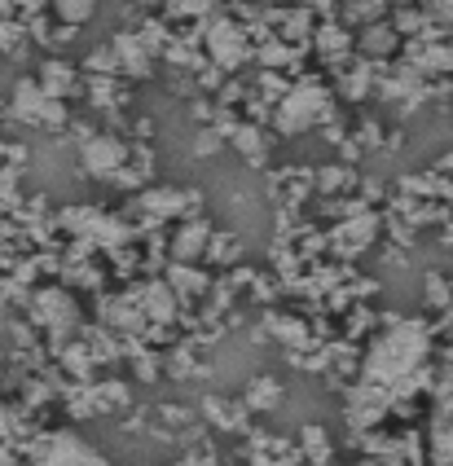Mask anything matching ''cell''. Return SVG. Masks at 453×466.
I'll use <instances>...</instances> for the list:
<instances>
[{"mask_svg":"<svg viewBox=\"0 0 453 466\" xmlns=\"http://www.w3.org/2000/svg\"><path fill=\"white\" fill-rule=\"evenodd\" d=\"M392 40H388V31H370V49H388Z\"/></svg>","mask_w":453,"mask_h":466,"instance_id":"cell-11","label":"cell"},{"mask_svg":"<svg viewBox=\"0 0 453 466\" xmlns=\"http://www.w3.org/2000/svg\"><path fill=\"white\" fill-rule=\"evenodd\" d=\"M212 57L220 66H238L242 57H247V45H242V31L229 23L212 26Z\"/></svg>","mask_w":453,"mask_h":466,"instance_id":"cell-6","label":"cell"},{"mask_svg":"<svg viewBox=\"0 0 453 466\" xmlns=\"http://www.w3.org/2000/svg\"><path fill=\"white\" fill-rule=\"evenodd\" d=\"M40 88H45L49 97L62 102V97H71V93H76V71H71L66 62H49V66L40 71Z\"/></svg>","mask_w":453,"mask_h":466,"instance_id":"cell-8","label":"cell"},{"mask_svg":"<svg viewBox=\"0 0 453 466\" xmlns=\"http://www.w3.org/2000/svg\"><path fill=\"white\" fill-rule=\"evenodd\" d=\"M203 242H207V225H189V229L176 233V256L181 259L198 256V251H203Z\"/></svg>","mask_w":453,"mask_h":466,"instance_id":"cell-10","label":"cell"},{"mask_svg":"<svg viewBox=\"0 0 453 466\" xmlns=\"http://www.w3.org/2000/svg\"><path fill=\"white\" fill-rule=\"evenodd\" d=\"M57 5V18L66 26H80L93 18V9H97V0H54Z\"/></svg>","mask_w":453,"mask_h":466,"instance_id":"cell-9","label":"cell"},{"mask_svg":"<svg viewBox=\"0 0 453 466\" xmlns=\"http://www.w3.org/2000/svg\"><path fill=\"white\" fill-rule=\"evenodd\" d=\"M431 458L436 466H453V391L440 396V410L431 422Z\"/></svg>","mask_w":453,"mask_h":466,"instance_id":"cell-4","label":"cell"},{"mask_svg":"<svg viewBox=\"0 0 453 466\" xmlns=\"http://www.w3.org/2000/svg\"><path fill=\"white\" fill-rule=\"evenodd\" d=\"M326 93H321L317 84H304V88H295L291 97L282 102V110H277V128L282 132H304L313 128V124H321L326 119Z\"/></svg>","mask_w":453,"mask_h":466,"instance_id":"cell-2","label":"cell"},{"mask_svg":"<svg viewBox=\"0 0 453 466\" xmlns=\"http://www.w3.org/2000/svg\"><path fill=\"white\" fill-rule=\"evenodd\" d=\"M110 49H115V57H119V66H124V71H133V76H150V53H146V40H136L133 31H119Z\"/></svg>","mask_w":453,"mask_h":466,"instance_id":"cell-5","label":"cell"},{"mask_svg":"<svg viewBox=\"0 0 453 466\" xmlns=\"http://www.w3.org/2000/svg\"><path fill=\"white\" fill-rule=\"evenodd\" d=\"M440 172H453V155H449V158H440Z\"/></svg>","mask_w":453,"mask_h":466,"instance_id":"cell-12","label":"cell"},{"mask_svg":"<svg viewBox=\"0 0 453 466\" xmlns=\"http://www.w3.org/2000/svg\"><path fill=\"white\" fill-rule=\"evenodd\" d=\"M124 163H128V146L119 141V137H88L84 141V167L93 172V177H119L124 172Z\"/></svg>","mask_w":453,"mask_h":466,"instance_id":"cell-3","label":"cell"},{"mask_svg":"<svg viewBox=\"0 0 453 466\" xmlns=\"http://www.w3.org/2000/svg\"><path fill=\"white\" fill-rule=\"evenodd\" d=\"M423 352H427L423 326H397L392 335L374 348L370 370H374V374H388V370H392V374H405L409 365L423 361Z\"/></svg>","mask_w":453,"mask_h":466,"instance_id":"cell-1","label":"cell"},{"mask_svg":"<svg viewBox=\"0 0 453 466\" xmlns=\"http://www.w3.org/2000/svg\"><path fill=\"white\" fill-rule=\"evenodd\" d=\"M40 466H106L88 444H80V441H62L57 449H49L45 453V462Z\"/></svg>","mask_w":453,"mask_h":466,"instance_id":"cell-7","label":"cell"}]
</instances>
